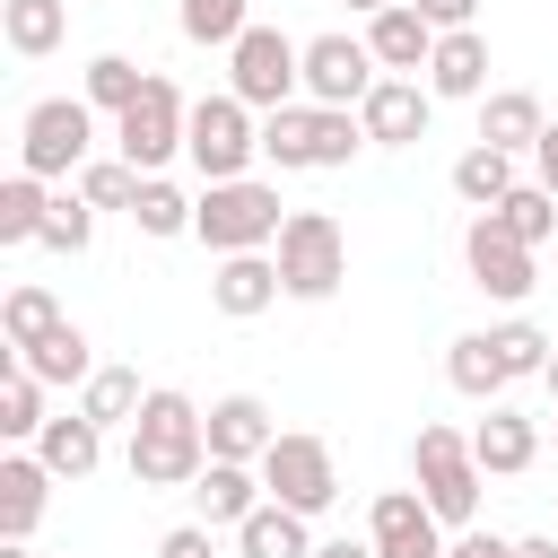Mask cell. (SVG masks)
<instances>
[{"label": "cell", "mask_w": 558, "mask_h": 558, "mask_svg": "<svg viewBox=\"0 0 558 558\" xmlns=\"http://www.w3.org/2000/svg\"><path fill=\"white\" fill-rule=\"evenodd\" d=\"M209 471V410H192L183 392H148L131 418V480L140 488H192Z\"/></svg>", "instance_id": "cell-1"}, {"label": "cell", "mask_w": 558, "mask_h": 558, "mask_svg": "<svg viewBox=\"0 0 558 558\" xmlns=\"http://www.w3.org/2000/svg\"><path fill=\"white\" fill-rule=\"evenodd\" d=\"M366 148V122L349 105H279L262 122V157L279 174H314V166H349Z\"/></svg>", "instance_id": "cell-2"}, {"label": "cell", "mask_w": 558, "mask_h": 558, "mask_svg": "<svg viewBox=\"0 0 558 558\" xmlns=\"http://www.w3.org/2000/svg\"><path fill=\"white\" fill-rule=\"evenodd\" d=\"M279 227H288V209H279V192H270V183H253V174L209 183V192H201V209H192V235H201L209 253H270V244H279Z\"/></svg>", "instance_id": "cell-3"}, {"label": "cell", "mask_w": 558, "mask_h": 558, "mask_svg": "<svg viewBox=\"0 0 558 558\" xmlns=\"http://www.w3.org/2000/svg\"><path fill=\"white\" fill-rule=\"evenodd\" d=\"M87 148H96V105H87V96H44V105H26V122H17V166H26V174L61 183V174L87 166Z\"/></svg>", "instance_id": "cell-4"}, {"label": "cell", "mask_w": 558, "mask_h": 558, "mask_svg": "<svg viewBox=\"0 0 558 558\" xmlns=\"http://www.w3.org/2000/svg\"><path fill=\"white\" fill-rule=\"evenodd\" d=\"M279 279H288V296H305V305H323L340 279H349V235H340V218L331 209H288V227H279Z\"/></svg>", "instance_id": "cell-5"}, {"label": "cell", "mask_w": 558, "mask_h": 558, "mask_svg": "<svg viewBox=\"0 0 558 558\" xmlns=\"http://www.w3.org/2000/svg\"><path fill=\"white\" fill-rule=\"evenodd\" d=\"M410 471H418V497L436 506V523H462L471 532V514H480V453H471V436H453V427H418V445H410Z\"/></svg>", "instance_id": "cell-6"}, {"label": "cell", "mask_w": 558, "mask_h": 558, "mask_svg": "<svg viewBox=\"0 0 558 558\" xmlns=\"http://www.w3.org/2000/svg\"><path fill=\"white\" fill-rule=\"evenodd\" d=\"M183 157L201 166V183H235L253 157H262V131H253V105L227 87V96H201L192 105V131H183Z\"/></svg>", "instance_id": "cell-7"}, {"label": "cell", "mask_w": 558, "mask_h": 558, "mask_svg": "<svg viewBox=\"0 0 558 558\" xmlns=\"http://www.w3.org/2000/svg\"><path fill=\"white\" fill-rule=\"evenodd\" d=\"M227 87H235L244 105L279 113V105L305 87V44H288L279 26H244V35L227 44Z\"/></svg>", "instance_id": "cell-8"}, {"label": "cell", "mask_w": 558, "mask_h": 558, "mask_svg": "<svg viewBox=\"0 0 558 558\" xmlns=\"http://www.w3.org/2000/svg\"><path fill=\"white\" fill-rule=\"evenodd\" d=\"M183 131H192V105L174 96V78H148V87H140V105H122V113H113V148H122L140 174H157L166 157H183Z\"/></svg>", "instance_id": "cell-9"}, {"label": "cell", "mask_w": 558, "mask_h": 558, "mask_svg": "<svg viewBox=\"0 0 558 558\" xmlns=\"http://www.w3.org/2000/svg\"><path fill=\"white\" fill-rule=\"evenodd\" d=\"M532 253H541V244H523L497 209H480V218L462 227V270H471V288H488V296H506V305L532 296Z\"/></svg>", "instance_id": "cell-10"}, {"label": "cell", "mask_w": 558, "mask_h": 558, "mask_svg": "<svg viewBox=\"0 0 558 558\" xmlns=\"http://www.w3.org/2000/svg\"><path fill=\"white\" fill-rule=\"evenodd\" d=\"M262 488H270L279 506H296V514H323V506L340 497L331 445H323V436H305V427H288V436L262 453Z\"/></svg>", "instance_id": "cell-11"}, {"label": "cell", "mask_w": 558, "mask_h": 558, "mask_svg": "<svg viewBox=\"0 0 558 558\" xmlns=\"http://www.w3.org/2000/svg\"><path fill=\"white\" fill-rule=\"evenodd\" d=\"M375 52H366V35H314L305 44V105H366V87H375Z\"/></svg>", "instance_id": "cell-12"}, {"label": "cell", "mask_w": 558, "mask_h": 558, "mask_svg": "<svg viewBox=\"0 0 558 558\" xmlns=\"http://www.w3.org/2000/svg\"><path fill=\"white\" fill-rule=\"evenodd\" d=\"M366 541H375V558H445V523L418 488H384L366 514Z\"/></svg>", "instance_id": "cell-13"}, {"label": "cell", "mask_w": 558, "mask_h": 558, "mask_svg": "<svg viewBox=\"0 0 558 558\" xmlns=\"http://www.w3.org/2000/svg\"><path fill=\"white\" fill-rule=\"evenodd\" d=\"M279 296H288L279 253H218V270H209V305H218V314L253 323V314H270Z\"/></svg>", "instance_id": "cell-14"}, {"label": "cell", "mask_w": 558, "mask_h": 558, "mask_svg": "<svg viewBox=\"0 0 558 558\" xmlns=\"http://www.w3.org/2000/svg\"><path fill=\"white\" fill-rule=\"evenodd\" d=\"M427 87L418 78H375L366 87V105H357V122H366V140L375 148H410V140H427Z\"/></svg>", "instance_id": "cell-15"}, {"label": "cell", "mask_w": 558, "mask_h": 558, "mask_svg": "<svg viewBox=\"0 0 558 558\" xmlns=\"http://www.w3.org/2000/svg\"><path fill=\"white\" fill-rule=\"evenodd\" d=\"M279 445V427H270V401H253V392H227V401H209V462H262Z\"/></svg>", "instance_id": "cell-16"}, {"label": "cell", "mask_w": 558, "mask_h": 558, "mask_svg": "<svg viewBox=\"0 0 558 558\" xmlns=\"http://www.w3.org/2000/svg\"><path fill=\"white\" fill-rule=\"evenodd\" d=\"M471 453H480V471H488V480H514V471H532V462H541V427H532L523 410L488 401V418L471 427Z\"/></svg>", "instance_id": "cell-17"}, {"label": "cell", "mask_w": 558, "mask_h": 558, "mask_svg": "<svg viewBox=\"0 0 558 558\" xmlns=\"http://www.w3.org/2000/svg\"><path fill=\"white\" fill-rule=\"evenodd\" d=\"M44 506H52V471H44V453H0V541H35Z\"/></svg>", "instance_id": "cell-18"}, {"label": "cell", "mask_w": 558, "mask_h": 558, "mask_svg": "<svg viewBox=\"0 0 558 558\" xmlns=\"http://www.w3.org/2000/svg\"><path fill=\"white\" fill-rule=\"evenodd\" d=\"M366 52H375L392 78H410V70H427V52H436V26H427L410 0H392V9H375V17H366Z\"/></svg>", "instance_id": "cell-19"}, {"label": "cell", "mask_w": 558, "mask_h": 558, "mask_svg": "<svg viewBox=\"0 0 558 558\" xmlns=\"http://www.w3.org/2000/svg\"><path fill=\"white\" fill-rule=\"evenodd\" d=\"M427 96H488V44H480V26H445L436 35V52H427Z\"/></svg>", "instance_id": "cell-20"}, {"label": "cell", "mask_w": 558, "mask_h": 558, "mask_svg": "<svg viewBox=\"0 0 558 558\" xmlns=\"http://www.w3.org/2000/svg\"><path fill=\"white\" fill-rule=\"evenodd\" d=\"M262 497H270V488H262V462H209V471L192 480V506H201V523H244Z\"/></svg>", "instance_id": "cell-21"}, {"label": "cell", "mask_w": 558, "mask_h": 558, "mask_svg": "<svg viewBox=\"0 0 558 558\" xmlns=\"http://www.w3.org/2000/svg\"><path fill=\"white\" fill-rule=\"evenodd\" d=\"M35 453H44V471H52V480H87V471L105 462V427H96L87 410H70V418H44Z\"/></svg>", "instance_id": "cell-22"}, {"label": "cell", "mask_w": 558, "mask_h": 558, "mask_svg": "<svg viewBox=\"0 0 558 558\" xmlns=\"http://www.w3.org/2000/svg\"><path fill=\"white\" fill-rule=\"evenodd\" d=\"M305 523L314 514H296V506H279V497H262L244 523H235V549L244 558H314V541H305Z\"/></svg>", "instance_id": "cell-23"}, {"label": "cell", "mask_w": 558, "mask_h": 558, "mask_svg": "<svg viewBox=\"0 0 558 558\" xmlns=\"http://www.w3.org/2000/svg\"><path fill=\"white\" fill-rule=\"evenodd\" d=\"M445 384H453V392H471V401H497L514 375H506V357H497V340H488V331H462V340L445 349Z\"/></svg>", "instance_id": "cell-24"}, {"label": "cell", "mask_w": 558, "mask_h": 558, "mask_svg": "<svg viewBox=\"0 0 558 558\" xmlns=\"http://www.w3.org/2000/svg\"><path fill=\"white\" fill-rule=\"evenodd\" d=\"M44 392H52V384L9 349V375H0V436H9V445H35V436H44Z\"/></svg>", "instance_id": "cell-25"}, {"label": "cell", "mask_w": 558, "mask_h": 558, "mask_svg": "<svg viewBox=\"0 0 558 558\" xmlns=\"http://www.w3.org/2000/svg\"><path fill=\"white\" fill-rule=\"evenodd\" d=\"M541 131H549V122H541V96H532V87H497V96L480 105V140H488V148H532Z\"/></svg>", "instance_id": "cell-26"}, {"label": "cell", "mask_w": 558, "mask_h": 558, "mask_svg": "<svg viewBox=\"0 0 558 558\" xmlns=\"http://www.w3.org/2000/svg\"><path fill=\"white\" fill-rule=\"evenodd\" d=\"M61 26H70V0H0V35H9V52H26V61H44V52L61 44Z\"/></svg>", "instance_id": "cell-27"}, {"label": "cell", "mask_w": 558, "mask_h": 558, "mask_svg": "<svg viewBox=\"0 0 558 558\" xmlns=\"http://www.w3.org/2000/svg\"><path fill=\"white\" fill-rule=\"evenodd\" d=\"M453 192H462L471 209H497V201L514 192V148H488V140L462 148V157H453Z\"/></svg>", "instance_id": "cell-28"}, {"label": "cell", "mask_w": 558, "mask_h": 558, "mask_svg": "<svg viewBox=\"0 0 558 558\" xmlns=\"http://www.w3.org/2000/svg\"><path fill=\"white\" fill-rule=\"evenodd\" d=\"M44 209H52V192H44V174H9L0 183V244H35L44 235Z\"/></svg>", "instance_id": "cell-29"}, {"label": "cell", "mask_w": 558, "mask_h": 558, "mask_svg": "<svg viewBox=\"0 0 558 558\" xmlns=\"http://www.w3.org/2000/svg\"><path fill=\"white\" fill-rule=\"evenodd\" d=\"M17 357H26L44 384H87V375H96V357H87V331H78V323L44 331V340H35V349H17Z\"/></svg>", "instance_id": "cell-30"}, {"label": "cell", "mask_w": 558, "mask_h": 558, "mask_svg": "<svg viewBox=\"0 0 558 558\" xmlns=\"http://www.w3.org/2000/svg\"><path fill=\"white\" fill-rule=\"evenodd\" d=\"M140 401H148V392H140V375H131V366H96V375H87V392H78V410H87L96 427H131V418H140Z\"/></svg>", "instance_id": "cell-31"}, {"label": "cell", "mask_w": 558, "mask_h": 558, "mask_svg": "<svg viewBox=\"0 0 558 558\" xmlns=\"http://www.w3.org/2000/svg\"><path fill=\"white\" fill-rule=\"evenodd\" d=\"M44 331H61L52 288H9V296H0V340H9V349H35Z\"/></svg>", "instance_id": "cell-32"}, {"label": "cell", "mask_w": 558, "mask_h": 558, "mask_svg": "<svg viewBox=\"0 0 558 558\" xmlns=\"http://www.w3.org/2000/svg\"><path fill=\"white\" fill-rule=\"evenodd\" d=\"M140 87H148V70H140V61H122V52H96V61H87V105H96V113L140 105Z\"/></svg>", "instance_id": "cell-33"}, {"label": "cell", "mask_w": 558, "mask_h": 558, "mask_svg": "<svg viewBox=\"0 0 558 558\" xmlns=\"http://www.w3.org/2000/svg\"><path fill=\"white\" fill-rule=\"evenodd\" d=\"M192 209H201V201H183L166 174H140V201H131L140 235H183V227H192Z\"/></svg>", "instance_id": "cell-34"}, {"label": "cell", "mask_w": 558, "mask_h": 558, "mask_svg": "<svg viewBox=\"0 0 558 558\" xmlns=\"http://www.w3.org/2000/svg\"><path fill=\"white\" fill-rule=\"evenodd\" d=\"M87 235H96V201L87 192H52V209H44V253H87Z\"/></svg>", "instance_id": "cell-35"}, {"label": "cell", "mask_w": 558, "mask_h": 558, "mask_svg": "<svg viewBox=\"0 0 558 558\" xmlns=\"http://www.w3.org/2000/svg\"><path fill=\"white\" fill-rule=\"evenodd\" d=\"M497 218H506L523 244H549V235H558V192H549V183H514V192L497 201Z\"/></svg>", "instance_id": "cell-36"}, {"label": "cell", "mask_w": 558, "mask_h": 558, "mask_svg": "<svg viewBox=\"0 0 558 558\" xmlns=\"http://www.w3.org/2000/svg\"><path fill=\"white\" fill-rule=\"evenodd\" d=\"M174 26H183V44H235L253 17H244V0H183Z\"/></svg>", "instance_id": "cell-37"}, {"label": "cell", "mask_w": 558, "mask_h": 558, "mask_svg": "<svg viewBox=\"0 0 558 558\" xmlns=\"http://www.w3.org/2000/svg\"><path fill=\"white\" fill-rule=\"evenodd\" d=\"M78 192H87L96 209H131V201H140V166H131V157H87V166H78Z\"/></svg>", "instance_id": "cell-38"}, {"label": "cell", "mask_w": 558, "mask_h": 558, "mask_svg": "<svg viewBox=\"0 0 558 558\" xmlns=\"http://www.w3.org/2000/svg\"><path fill=\"white\" fill-rule=\"evenodd\" d=\"M488 340H497V357H506V375H541V366H549V349H558V340H549L541 323H497Z\"/></svg>", "instance_id": "cell-39"}, {"label": "cell", "mask_w": 558, "mask_h": 558, "mask_svg": "<svg viewBox=\"0 0 558 558\" xmlns=\"http://www.w3.org/2000/svg\"><path fill=\"white\" fill-rule=\"evenodd\" d=\"M410 9H418V17L445 35V26H471V9H480V0H410Z\"/></svg>", "instance_id": "cell-40"}, {"label": "cell", "mask_w": 558, "mask_h": 558, "mask_svg": "<svg viewBox=\"0 0 558 558\" xmlns=\"http://www.w3.org/2000/svg\"><path fill=\"white\" fill-rule=\"evenodd\" d=\"M157 558H209V523H183V532H166V541H157Z\"/></svg>", "instance_id": "cell-41"}, {"label": "cell", "mask_w": 558, "mask_h": 558, "mask_svg": "<svg viewBox=\"0 0 558 558\" xmlns=\"http://www.w3.org/2000/svg\"><path fill=\"white\" fill-rule=\"evenodd\" d=\"M445 558H514V541H497V532H462V541H445Z\"/></svg>", "instance_id": "cell-42"}, {"label": "cell", "mask_w": 558, "mask_h": 558, "mask_svg": "<svg viewBox=\"0 0 558 558\" xmlns=\"http://www.w3.org/2000/svg\"><path fill=\"white\" fill-rule=\"evenodd\" d=\"M532 166H541V183H549V192H558V122H549V131H541V140H532Z\"/></svg>", "instance_id": "cell-43"}, {"label": "cell", "mask_w": 558, "mask_h": 558, "mask_svg": "<svg viewBox=\"0 0 558 558\" xmlns=\"http://www.w3.org/2000/svg\"><path fill=\"white\" fill-rule=\"evenodd\" d=\"M314 558H375V541H323Z\"/></svg>", "instance_id": "cell-44"}, {"label": "cell", "mask_w": 558, "mask_h": 558, "mask_svg": "<svg viewBox=\"0 0 558 558\" xmlns=\"http://www.w3.org/2000/svg\"><path fill=\"white\" fill-rule=\"evenodd\" d=\"M514 558H558V541H514Z\"/></svg>", "instance_id": "cell-45"}, {"label": "cell", "mask_w": 558, "mask_h": 558, "mask_svg": "<svg viewBox=\"0 0 558 558\" xmlns=\"http://www.w3.org/2000/svg\"><path fill=\"white\" fill-rule=\"evenodd\" d=\"M541 384H549V401H558V349H549V366H541Z\"/></svg>", "instance_id": "cell-46"}, {"label": "cell", "mask_w": 558, "mask_h": 558, "mask_svg": "<svg viewBox=\"0 0 558 558\" xmlns=\"http://www.w3.org/2000/svg\"><path fill=\"white\" fill-rule=\"evenodd\" d=\"M0 558H35V549H26V541H0Z\"/></svg>", "instance_id": "cell-47"}, {"label": "cell", "mask_w": 558, "mask_h": 558, "mask_svg": "<svg viewBox=\"0 0 558 558\" xmlns=\"http://www.w3.org/2000/svg\"><path fill=\"white\" fill-rule=\"evenodd\" d=\"M349 9H366V17H375V9H392V0H349Z\"/></svg>", "instance_id": "cell-48"}]
</instances>
